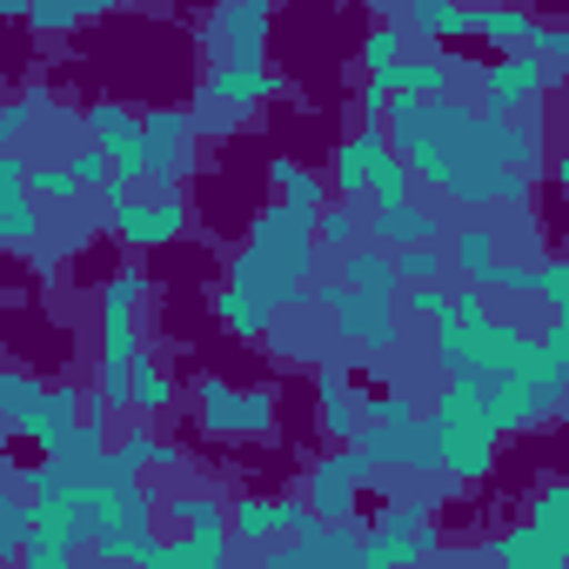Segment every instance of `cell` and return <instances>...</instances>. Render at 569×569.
<instances>
[{"label": "cell", "instance_id": "16", "mask_svg": "<svg viewBox=\"0 0 569 569\" xmlns=\"http://www.w3.org/2000/svg\"><path fill=\"white\" fill-rule=\"evenodd\" d=\"M456 261L482 281V274L496 268V234H489V228H462V234H456Z\"/></svg>", "mask_w": 569, "mask_h": 569}, {"label": "cell", "instance_id": "9", "mask_svg": "<svg viewBox=\"0 0 569 569\" xmlns=\"http://www.w3.org/2000/svg\"><path fill=\"white\" fill-rule=\"evenodd\" d=\"M336 322H342V336L362 342V349H389V342H396V309L376 302V296H342Z\"/></svg>", "mask_w": 569, "mask_h": 569}, {"label": "cell", "instance_id": "11", "mask_svg": "<svg viewBox=\"0 0 569 569\" xmlns=\"http://www.w3.org/2000/svg\"><path fill=\"white\" fill-rule=\"evenodd\" d=\"M274 94H281V81L261 74V68H221L208 81V101H221V108H254V101H274Z\"/></svg>", "mask_w": 569, "mask_h": 569}, {"label": "cell", "instance_id": "21", "mask_svg": "<svg viewBox=\"0 0 569 569\" xmlns=\"http://www.w3.org/2000/svg\"><path fill=\"white\" fill-rule=\"evenodd\" d=\"M409 21L429 28V34H469V8H429L422 0V8H409Z\"/></svg>", "mask_w": 569, "mask_h": 569}, {"label": "cell", "instance_id": "5", "mask_svg": "<svg viewBox=\"0 0 569 569\" xmlns=\"http://www.w3.org/2000/svg\"><path fill=\"white\" fill-rule=\"evenodd\" d=\"M542 81H549V68L536 61V54H496L489 61V114H509V108H529L536 94H542Z\"/></svg>", "mask_w": 569, "mask_h": 569}, {"label": "cell", "instance_id": "15", "mask_svg": "<svg viewBox=\"0 0 569 569\" xmlns=\"http://www.w3.org/2000/svg\"><path fill=\"white\" fill-rule=\"evenodd\" d=\"M316 241H322V248H336V254H349V248H356V214H349V201H336V208H322V214H316Z\"/></svg>", "mask_w": 569, "mask_h": 569}, {"label": "cell", "instance_id": "12", "mask_svg": "<svg viewBox=\"0 0 569 569\" xmlns=\"http://www.w3.org/2000/svg\"><path fill=\"white\" fill-rule=\"evenodd\" d=\"M369 234H376V241H396V248H409V241H416V248H429V241L442 234V221H436V214H422V208L409 201V208L376 214V221H369Z\"/></svg>", "mask_w": 569, "mask_h": 569}, {"label": "cell", "instance_id": "13", "mask_svg": "<svg viewBox=\"0 0 569 569\" xmlns=\"http://www.w3.org/2000/svg\"><path fill=\"white\" fill-rule=\"evenodd\" d=\"M168 522H174V536H228V516H221V502L214 496H168Z\"/></svg>", "mask_w": 569, "mask_h": 569}, {"label": "cell", "instance_id": "19", "mask_svg": "<svg viewBox=\"0 0 569 569\" xmlns=\"http://www.w3.org/2000/svg\"><path fill=\"white\" fill-rule=\"evenodd\" d=\"M389 268H396V281H409V289H422V281H436V274H442V254H436V248H402V254H396Z\"/></svg>", "mask_w": 569, "mask_h": 569}, {"label": "cell", "instance_id": "18", "mask_svg": "<svg viewBox=\"0 0 569 569\" xmlns=\"http://www.w3.org/2000/svg\"><path fill=\"white\" fill-rule=\"evenodd\" d=\"M214 309H221V322H228V329H241V336H261V329H268V309H261V302H248L241 289H228Z\"/></svg>", "mask_w": 569, "mask_h": 569}, {"label": "cell", "instance_id": "6", "mask_svg": "<svg viewBox=\"0 0 569 569\" xmlns=\"http://www.w3.org/2000/svg\"><path fill=\"white\" fill-rule=\"evenodd\" d=\"M114 221H121V234L134 241V248H154V241H174L181 228H188V208L174 201V194H161V201H128V208H114Z\"/></svg>", "mask_w": 569, "mask_h": 569}, {"label": "cell", "instance_id": "17", "mask_svg": "<svg viewBox=\"0 0 569 569\" xmlns=\"http://www.w3.org/2000/svg\"><path fill=\"white\" fill-rule=\"evenodd\" d=\"M34 194H41V201H74L81 181H74L68 168H48V161H41V168H28V201H34Z\"/></svg>", "mask_w": 569, "mask_h": 569}, {"label": "cell", "instance_id": "20", "mask_svg": "<svg viewBox=\"0 0 569 569\" xmlns=\"http://www.w3.org/2000/svg\"><path fill=\"white\" fill-rule=\"evenodd\" d=\"M21 569H74V549L68 542H54V536H41L34 529V542L21 549Z\"/></svg>", "mask_w": 569, "mask_h": 569}, {"label": "cell", "instance_id": "8", "mask_svg": "<svg viewBox=\"0 0 569 569\" xmlns=\"http://www.w3.org/2000/svg\"><path fill=\"white\" fill-rule=\"evenodd\" d=\"M34 234V201H28V161L0 154V241Z\"/></svg>", "mask_w": 569, "mask_h": 569}, {"label": "cell", "instance_id": "7", "mask_svg": "<svg viewBox=\"0 0 569 569\" xmlns=\"http://www.w3.org/2000/svg\"><path fill=\"white\" fill-rule=\"evenodd\" d=\"M302 522H309V509H302V502H268V496H241V502H234V516H228V536L268 542V536H281V529H302Z\"/></svg>", "mask_w": 569, "mask_h": 569}, {"label": "cell", "instance_id": "3", "mask_svg": "<svg viewBox=\"0 0 569 569\" xmlns=\"http://www.w3.org/2000/svg\"><path fill=\"white\" fill-rule=\"evenodd\" d=\"M268 8H221L214 14V54L228 61V68H261V54H268Z\"/></svg>", "mask_w": 569, "mask_h": 569}, {"label": "cell", "instance_id": "2", "mask_svg": "<svg viewBox=\"0 0 569 569\" xmlns=\"http://www.w3.org/2000/svg\"><path fill=\"white\" fill-rule=\"evenodd\" d=\"M376 462L362 456V449H342V456H329L322 469H316V482H309V516L316 522H349L356 516V489H362V476H369Z\"/></svg>", "mask_w": 569, "mask_h": 569}, {"label": "cell", "instance_id": "23", "mask_svg": "<svg viewBox=\"0 0 569 569\" xmlns=\"http://www.w3.org/2000/svg\"><path fill=\"white\" fill-rule=\"evenodd\" d=\"M28 121H34V101H8V108H0V141H14Z\"/></svg>", "mask_w": 569, "mask_h": 569}, {"label": "cell", "instance_id": "4", "mask_svg": "<svg viewBox=\"0 0 569 569\" xmlns=\"http://www.w3.org/2000/svg\"><path fill=\"white\" fill-rule=\"evenodd\" d=\"M369 462H402V469H436V429L422 416H402V422H376L369 429Z\"/></svg>", "mask_w": 569, "mask_h": 569}, {"label": "cell", "instance_id": "1", "mask_svg": "<svg viewBox=\"0 0 569 569\" xmlns=\"http://www.w3.org/2000/svg\"><path fill=\"white\" fill-rule=\"evenodd\" d=\"M429 429H436V469H449L462 482H482L496 469V429L482 409V382H449Z\"/></svg>", "mask_w": 569, "mask_h": 569}, {"label": "cell", "instance_id": "22", "mask_svg": "<svg viewBox=\"0 0 569 569\" xmlns=\"http://www.w3.org/2000/svg\"><path fill=\"white\" fill-rule=\"evenodd\" d=\"M449 309H456V296H449V289H436V281L409 289V316H436V322H449Z\"/></svg>", "mask_w": 569, "mask_h": 569}, {"label": "cell", "instance_id": "14", "mask_svg": "<svg viewBox=\"0 0 569 569\" xmlns=\"http://www.w3.org/2000/svg\"><path fill=\"white\" fill-rule=\"evenodd\" d=\"M536 536L542 542H569V489L562 482H542V496H536Z\"/></svg>", "mask_w": 569, "mask_h": 569}, {"label": "cell", "instance_id": "10", "mask_svg": "<svg viewBox=\"0 0 569 569\" xmlns=\"http://www.w3.org/2000/svg\"><path fill=\"white\" fill-rule=\"evenodd\" d=\"M336 268H342V289H349V296H376V302L396 296V268H389L382 248H349Z\"/></svg>", "mask_w": 569, "mask_h": 569}]
</instances>
